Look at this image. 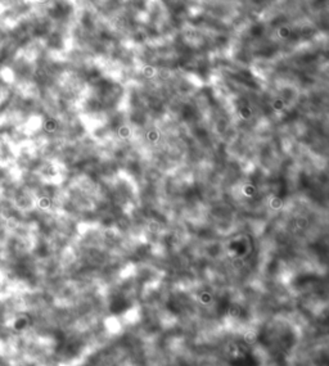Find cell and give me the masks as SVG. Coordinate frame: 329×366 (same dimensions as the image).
I'll use <instances>...</instances> for the list:
<instances>
[{
  "mask_svg": "<svg viewBox=\"0 0 329 366\" xmlns=\"http://www.w3.org/2000/svg\"><path fill=\"white\" fill-rule=\"evenodd\" d=\"M243 193H244V195H248V197H253V195H255V193H256V189H255V186H252V185H246L244 189H243Z\"/></svg>",
  "mask_w": 329,
  "mask_h": 366,
  "instance_id": "6da1fadb",
  "label": "cell"
},
{
  "mask_svg": "<svg viewBox=\"0 0 329 366\" xmlns=\"http://www.w3.org/2000/svg\"><path fill=\"white\" fill-rule=\"evenodd\" d=\"M120 135H121L122 137H126V136H129V131L126 130V129H125V130H123V129H121V130H120Z\"/></svg>",
  "mask_w": 329,
  "mask_h": 366,
  "instance_id": "3957f363",
  "label": "cell"
},
{
  "mask_svg": "<svg viewBox=\"0 0 329 366\" xmlns=\"http://www.w3.org/2000/svg\"><path fill=\"white\" fill-rule=\"evenodd\" d=\"M270 206H271L273 208H275V210H276V208H280L282 207V200L279 199V198H276V197L273 198L271 202H270Z\"/></svg>",
  "mask_w": 329,
  "mask_h": 366,
  "instance_id": "7a4b0ae2",
  "label": "cell"
}]
</instances>
